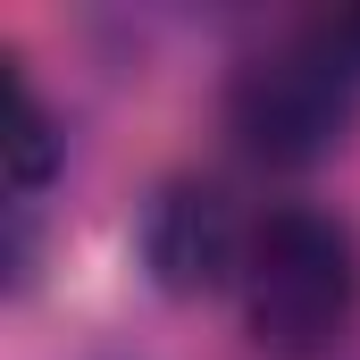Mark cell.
Listing matches in <instances>:
<instances>
[{"label": "cell", "mask_w": 360, "mask_h": 360, "mask_svg": "<svg viewBox=\"0 0 360 360\" xmlns=\"http://www.w3.org/2000/svg\"><path fill=\"white\" fill-rule=\"evenodd\" d=\"M235 310L252 352L335 360L360 327V235L319 201H269L235 276Z\"/></svg>", "instance_id": "obj_1"}, {"label": "cell", "mask_w": 360, "mask_h": 360, "mask_svg": "<svg viewBox=\"0 0 360 360\" xmlns=\"http://www.w3.org/2000/svg\"><path fill=\"white\" fill-rule=\"evenodd\" d=\"M352 126H360V59L344 51L327 8L269 34L260 51H243L226 76V134L269 176L327 168L352 143Z\"/></svg>", "instance_id": "obj_2"}, {"label": "cell", "mask_w": 360, "mask_h": 360, "mask_svg": "<svg viewBox=\"0 0 360 360\" xmlns=\"http://www.w3.org/2000/svg\"><path fill=\"white\" fill-rule=\"evenodd\" d=\"M252 226H260V210H243L226 176H168L143 201L134 252H143V269H151L160 293L210 302V293H235L243 252H252Z\"/></svg>", "instance_id": "obj_3"}, {"label": "cell", "mask_w": 360, "mask_h": 360, "mask_svg": "<svg viewBox=\"0 0 360 360\" xmlns=\"http://www.w3.org/2000/svg\"><path fill=\"white\" fill-rule=\"evenodd\" d=\"M8 92H17V126H8V193H17V210H42L51 176L68 168V134H59L51 101L34 92V76H25V68L8 76Z\"/></svg>", "instance_id": "obj_4"}]
</instances>
